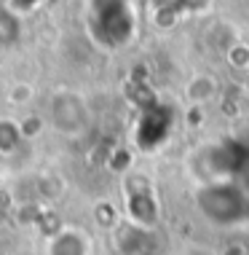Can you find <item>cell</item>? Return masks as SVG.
<instances>
[{"label":"cell","mask_w":249,"mask_h":255,"mask_svg":"<svg viewBox=\"0 0 249 255\" xmlns=\"http://www.w3.org/2000/svg\"><path fill=\"white\" fill-rule=\"evenodd\" d=\"M88 32L99 46L118 49L134 35L137 16L131 0H88Z\"/></svg>","instance_id":"obj_1"},{"label":"cell","mask_w":249,"mask_h":255,"mask_svg":"<svg viewBox=\"0 0 249 255\" xmlns=\"http://www.w3.org/2000/svg\"><path fill=\"white\" fill-rule=\"evenodd\" d=\"M198 207L212 223L220 226H231L249 218V199L231 180H217L201 188L198 191Z\"/></svg>","instance_id":"obj_2"},{"label":"cell","mask_w":249,"mask_h":255,"mask_svg":"<svg viewBox=\"0 0 249 255\" xmlns=\"http://www.w3.org/2000/svg\"><path fill=\"white\" fill-rule=\"evenodd\" d=\"M88 253H91L88 239L81 231H73V229L54 234L51 242H48V255H88Z\"/></svg>","instance_id":"obj_3"},{"label":"cell","mask_w":249,"mask_h":255,"mask_svg":"<svg viewBox=\"0 0 249 255\" xmlns=\"http://www.w3.org/2000/svg\"><path fill=\"white\" fill-rule=\"evenodd\" d=\"M22 35V24H19V19L13 16L8 8H0V49H8L13 46Z\"/></svg>","instance_id":"obj_4"},{"label":"cell","mask_w":249,"mask_h":255,"mask_svg":"<svg viewBox=\"0 0 249 255\" xmlns=\"http://www.w3.org/2000/svg\"><path fill=\"white\" fill-rule=\"evenodd\" d=\"M145 119H148V121H150V119H161V127H166V129L171 127V116H169V113H166V110H164V105H156V108H150ZM166 134H169V132H164V129H158V124L153 121V134H150L148 145H150V148H153V145H158V142H161Z\"/></svg>","instance_id":"obj_5"}]
</instances>
